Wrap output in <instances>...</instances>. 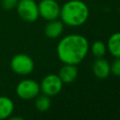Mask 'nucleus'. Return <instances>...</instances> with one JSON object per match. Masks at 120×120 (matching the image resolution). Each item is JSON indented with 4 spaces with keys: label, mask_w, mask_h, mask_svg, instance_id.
<instances>
[{
    "label": "nucleus",
    "mask_w": 120,
    "mask_h": 120,
    "mask_svg": "<svg viewBox=\"0 0 120 120\" xmlns=\"http://www.w3.org/2000/svg\"><path fill=\"white\" fill-rule=\"evenodd\" d=\"M16 8L21 19L27 22L37 21L39 16L38 4L34 0H19Z\"/></svg>",
    "instance_id": "5"
},
{
    "label": "nucleus",
    "mask_w": 120,
    "mask_h": 120,
    "mask_svg": "<svg viewBox=\"0 0 120 120\" xmlns=\"http://www.w3.org/2000/svg\"><path fill=\"white\" fill-rule=\"evenodd\" d=\"M63 30H64V23L62 22L61 20L59 21L57 19L48 21V22L44 27V33L46 37L49 38H58L63 33Z\"/></svg>",
    "instance_id": "10"
},
{
    "label": "nucleus",
    "mask_w": 120,
    "mask_h": 120,
    "mask_svg": "<svg viewBox=\"0 0 120 120\" xmlns=\"http://www.w3.org/2000/svg\"><path fill=\"white\" fill-rule=\"evenodd\" d=\"M89 43L85 37L79 34H70L64 37L57 45L56 52L59 60L64 64L78 65L86 56Z\"/></svg>",
    "instance_id": "1"
},
{
    "label": "nucleus",
    "mask_w": 120,
    "mask_h": 120,
    "mask_svg": "<svg viewBox=\"0 0 120 120\" xmlns=\"http://www.w3.org/2000/svg\"><path fill=\"white\" fill-rule=\"evenodd\" d=\"M106 51H107V46L105 45L104 42L100 40H97L91 45V52L96 58L103 57Z\"/></svg>",
    "instance_id": "14"
},
{
    "label": "nucleus",
    "mask_w": 120,
    "mask_h": 120,
    "mask_svg": "<svg viewBox=\"0 0 120 120\" xmlns=\"http://www.w3.org/2000/svg\"><path fill=\"white\" fill-rule=\"evenodd\" d=\"M40 92L39 84L32 79H24L21 81L16 86L17 96L24 100L36 98Z\"/></svg>",
    "instance_id": "4"
},
{
    "label": "nucleus",
    "mask_w": 120,
    "mask_h": 120,
    "mask_svg": "<svg viewBox=\"0 0 120 120\" xmlns=\"http://www.w3.org/2000/svg\"><path fill=\"white\" fill-rule=\"evenodd\" d=\"M38 7L39 16L47 21L57 19L60 15V6L55 0H41Z\"/></svg>",
    "instance_id": "7"
},
{
    "label": "nucleus",
    "mask_w": 120,
    "mask_h": 120,
    "mask_svg": "<svg viewBox=\"0 0 120 120\" xmlns=\"http://www.w3.org/2000/svg\"><path fill=\"white\" fill-rule=\"evenodd\" d=\"M18 2L19 0H1V5L4 9L11 10L17 7Z\"/></svg>",
    "instance_id": "16"
},
{
    "label": "nucleus",
    "mask_w": 120,
    "mask_h": 120,
    "mask_svg": "<svg viewBox=\"0 0 120 120\" xmlns=\"http://www.w3.org/2000/svg\"><path fill=\"white\" fill-rule=\"evenodd\" d=\"M92 70L94 75L98 79H105L111 73L110 64L107 60L102 57L97 58L92 66Z\"/></svg>",
    "instance_id": "8"
},
{
    "label": "nucleus",
    "mask_w": 120,
    "mask_h": 120,
    "mask_svg": "<svg viewBox=\"0 0 120 120\" xmlns=\"http://www.w3.org/2000/svg\"><path fill=\"white\" fill-rule=\"evenodd\" d=\"M35 107L38 111L43 112H46L50 109L51 107V99L49 96L46 95H41V96H38L35 101Z\"/></svg>",
    "instance_id": "13"
},
{
    "label": "nucleus",
    "mask_w": 120,
    "mask_h": 120,
    "mask_svg": "<svg viewBox=\"0 0 120 120\" xmlns=\"http://www.w3.org/2000/svg\"><path fill=\"white\" fill-rule=\"evenodd\" d=\"M107 49L112 56L120 58V32L111 35L107 42Z\"/></svg>",
    "instance_id": "12"
},
{
    "label": "nucleus",
    "mask_w": 120,
    "mask_h": 120,
    "mask_svg": "<svg viewBox=\"0 0 120 120\" xmlns=\"http://www.w3.org/2000/svg\"><path fill=\"white\" fill-rule=\"evenodd\" d=\"M13 111H14L13 101L8 97L0 96V120L10 117Z\"/></svg>",
    "instance_id": "11"
},
{
    "label": "nucleus",
    "mask_w": 120,
    "mask_h": 120,
    "mask_svg": "<svg viewBox=\"0 0 120 120\" xmlns=\"http://www.w3.org/2000/svg\"><path fill=\"white\" fill-rule=\"evenodd\" d=\"M61 21L68 26L82 25L89 17V8L87 5L81 0H69L60 8Z\"/></svg>",
    "instance_id": "2"
},
{
    "label": "nucleus",
    "mask_w": 120,
    "mask_h": 120,
    "mask_svg": "<svg viewBox=\"0 0 120 120\" xmlns=\"http://www.w3.org/2000/svg\"><path fill=\"white\" fill-rule=\"evenodd\" d=\"M39 87H40V91L44 95L52 97L57 95L61 91L63 87V82L61 81L58 75L48 74L42 79Z\"/></svg>",
    "instance_id": "6"
},
{
    "label": "nucleus",
    "mask_w": 120,
    "mask_h": 120,
    "mask_svg": "<svg viewBox=\"0 0 120 120\" xmlns=\"http://www.w3.org/2000/svg\"><path fill=\"white\" fill-rule=\"evenodd\" d=\"M34 61L33 59L24 53H18L14 55L10 61L11 69L19 75L24 76L30 74L34 69Z\"/></svg>",
    "instance_id": "3"
},
{
    "label": "nucleus",
    "mask_w": 120,
    "mask_h": 120,
    "mask_svg": "<svg viewBox=\"0 0 120 120\" xmlns=\"http://www.w3.org/2000/svg\"><path fill=\"white\" fill-rule=\"evenodd\" d=\"M111 73L116 77H120V58H115L110 65Z\"/></svg>",
    "instance_id": "15"
},
{
    "label": "nucleus",
    "mask_w": 120,
    "mask_h": 120,
    "mask_svg": "<svg viewBox=\"0 0 120 120\" xmlns=\"http://www.w3.org/2000/svg\"><path fill=\"white\" fill-rule=\"evenodd\" d=\"M58 76L63 82V83L73 82L78 76V68L76 65L65 64L59 70Z\"/></svg>",
    "instance_id": "9"
}]
</instances>
